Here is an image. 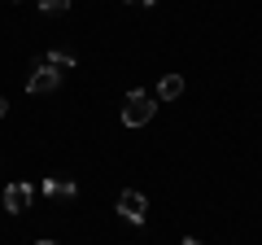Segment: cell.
<instances>
[{"label":"cell","instance_id":"obj_2","mask_svg":"<svg viewBox=\"0 0 262 245\" xmlns=\"http://www.w3.org/2000/svg\"><path fill=\"white\" fill-rule=\"evenodd\" d=\"M118 210H122V219H131V223H144V219H149V201H144V193H136V189L118 193Z\"/></svg>","mask_w":262,"mask_h":245},{"label":"cell","instance_id":"obj_6","mask_svg":"<svg viewBox=\"0 0 262 245\" xmlns=\"http://www.w3.org/2000/svg\"><path fill=\"white\" fill-rule=\"evenodd\" d=\"M158 96H162V101H175V96H184V79H179V75H166V79L158 84Z\"/></svg>","mask_w":262,"mask_h":245},{"label":"cell","instance_id":"obj_3","mask_svg":"<svg viewBox=\"0 0 262 245\" xmlns=\"http://www.w3.org/2000/svg\"><path fill=\"white\" fill-rule=\"evenodd\" d=\"M31 201H35V184H27V179H18V184L5 189V210H9V215H22Z\"/></svg>","mask_w":262,"mask_h":245},{"label":"cell","instance_id":"obj_8","mask_svg":"<svg viewBox=\"0 0 262 245\" xmlns=\"http://www.w3.org/2000/svg\"><path fill=\"white\" fill-rule=\"evenodd\" d=\"M39 9H44V13H66V9H70V0H39Z\"/></svg>","mask_w":262,"mask_h":245},{"label":"cell","instance_id":"obj_10","mask_svg":"<svg viewBox=\"0 0 262 245\" xmlns=\"http://www.w3.org/2000/svg\"><path fill=\"white\" fill-rule=\"evenodd\" d=\"M5 110H9V101H5V96H0V118H5Z\"/></svg>","mask_w":262,"mask_h":245},{"label":"cell","instance_id":"obj_13","mask_svg":"<svg viewBox=\"0 0 262 245\" xmlns=\"http://www.w3.org/2000/svg\"><path fill=\"white\" fill-rule=\"evenodd\" d=\"M9 5H13V0H9Z\"/></svg>","mask_w":262,"mask_h":245},{"label":"cell","instance_id":"obj_5","mask_svg":"<svg viewBox=\"0 0 262 245\" xmlns=\"http://www.w3.org/2000/svg\"><path fill=\"white\" fill-rule=\"evenodd\" d=\"M39 193H44V197H75V184H70V179H44V184H39Z\"/></svg>","mask_w":262,"mask_h":245},{"label":"cell","instance_id":"obj_11","mask_svg":"<svg viewBox=\"0 0 262 245\" xmlns=\"http://www.w3.org/2000/svg\"><path fill=\"white\" fill-rule=\"evenodd\" d=\"M131 5H158V0H131Z\"/></svg>","mask_w":262,"mask_h":245},{"label":"cell","instance_id":"obj_1","mask_svg":"<svg viewBox=\"0 0 262 245\" xmlns=\"http://www.w3.org/2000/svg\"><path fill=\"white\" fill-rule=\"evenodd\" d=\"M153 114H158V105H153L149 92H140V88L127 92V101H122V122H127V127H144Z\"/></svg>","mask_w":262,"mask_h":245},{"label":"cell","instance_id":"obj_9","mask_svg":"<svg viewBox=\"0 0 262 245\" xmlns=\"http://www.w3.org/2000/svg\"><path fill=\"white\" fill-rule=\"evenodd\" d=\"M179 245H201V241H196V236H184V241H179Z\"/></svg>","mask_w":262,"mask_h":245},{"label":"cell","instance_id":"obj_12","mask_svg":"<svg viewBox=\"0 0 262 245\" xmlns=\"http://www.w3.org/2000/svg\"><path fill=\"white\" fill-rule=\"evenodd\" d=\"M35 245H57V241H35Z\"/></svg>","mask_w":262,"mask_h":245},{"label":"cell","instance_id":"obj_4","mask_svg":"<svg viewBox=\"0 0 262 245\" xmlns=\"http://www.w3.org/2000/svg\"><path fill=\"white\" fill-rule=\"evenodd\" d=\"M57 84H61V70H53V66H44V62H39L35 75L27 79V92H31V96H44V92H53Z\"/></svg>","mask_w":262,"mask_h":245},{"label":"cell","instance_id":"obj_7","mask_svg":"<svg viewBox=\"0 0 262 245\" xmlns=\"http://www.w3.org/2000/svg\"><path fill=\"white\" fill-rule=\"evenodd\" d=\"M44 66H61V70H70V66H75V57L61 53V48H53V53H44Z\"/></svg>","mask_w":262,"mask_h":245}]
</instances>
